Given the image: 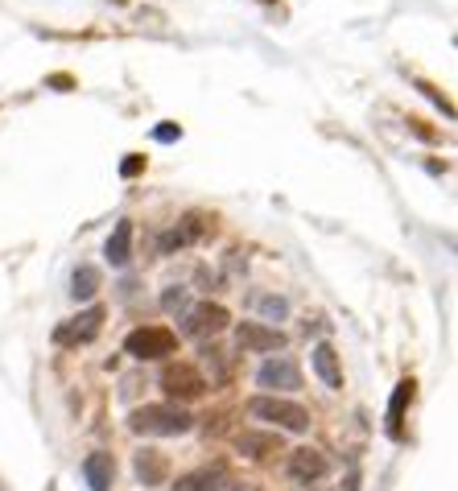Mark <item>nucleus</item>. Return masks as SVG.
I'll return each instance as SVG.
<instances>
[{"instance_id": "nucleus-1", "label": "nucleus", "mask_w": 458, "mask_h": 491, "mask_svg": "<svg viewBox=\"0 0 458 491\" xmlns=\"http://www.w3.org/2000/svg\"><path fill=\"white\" fill-rule=\"evenodd\" d=\"M190 426H194V417L182 405H141L128 417V429L149 434V438H178V434H190Z\"/></svg>"}, {"instance_id": "nucleus-2", "label": "nucleus", "mask_w": 458, "mask_h": 491, "mask_svg": "<svg viewBox=\"0 0 458 491\" xmlns=\"http://www.w3.org/2000/svg\"><path fill=\"white\" fill-rule=\"evenodd\" d=\"M248 413L261 421H273L277 429H289V434H305L310 429V413L297 401H285V396H252Z\"/></svg>"}, {"instance_id": "nucleus-3", "label": "nucleus", "mask_w": 458, "mask_h": 491, "mask_svg": "<svg viewBox=\"0 0 458 491\" xmlns=\"http://www.w3.org/2000/svg\"><path fill=\"white\" fill-rule=\"evenodd\" d=\"M124 351L133 359H165L178 351V335L170 331V326H136L133 335L124 339Z\"/></svg>"}, {"instance_id": "nucleus-4", "label": "nucleus", "mask_w": 458, "mask_h": 491, "mask_svg": "<svg viewBox=\"0 0 458 491\" xmlns=\"http://www.w3.org/2000/svg\"><path fill=\"white\" fill-rule=\"evenodd\" d=\"M162 388H165V396L170 401H198V396L207 393V376L198 372V367H190V364H170L162 372Z\"/></svg>"}, {"instance_id": "nucleus-5", "label": "nucleus", "mask_w": 458, "mask_h": 491, "mask_svg": "<svg viewBox=\"0 0 458 491\" xmlns=\"http://www.w3.org/2000/svg\"><path fill=\"white\" fill-rule=\"evenodd\" d=\"M256 385L269 388V393H297V388H302V367L289 356H273L269 364L256 372Z\"/></svg>"}, {"instance_id": "nucleus-6", "label": "nucleus", "mask_w": 458, "mask_h": 491, "mask_svg": "<svg viewBox=\"0 0 458 491\" xmlns=\"http://www.w3.org/2000/svg\"><path fill=\"white\" fill-rule=\"evenodd\" d=\"M99 326H104V306H91V310H83L79 318L63 322L55 331V343L58 347H79V343H91L99 335Z\"/></svg>"}, {"instance_id": "nucleus-7", "label": "nucleus", "mask_w": 458, "mask_h": 491, "mask_svg": "<svg viewBox=\"0 0 458 491\" xmlns=\"http://www.w3.org/2000/svg\"><path fill=\"white\" fill-rule=\"evenodd\" d=\"M186 326L182 331L186 335H198V339H207V335H219V331H227V322H232V314L224 310V306H215V302H203V306H194V310H186Z\"/></svg>"}, {"instance_id": "nucleus-8", "label": "nucleus", "mask_w": 458, "mask_h": 491, "mask_svg": "<svg viewBox=\"0 0 458 491\" xmlns=\"http://www.w3.org/2000/svg\"><path fill=\"white\" fill-rule=\"evenodd\" d=\"M235 343H240L244 351L264 356V351H281V347H285V335H281L277 326H264V322H240V326H235Z\"/></svg>"}, {"instance_id": "nucleus-9", "label": "nucleus", "mask_w": 458, "mask_h": 491, "mask_svg": "<svg viewBox=\"0 0 458 491\" xmlns=\"http://www.w3.org/2000/svg\"><path fill=\"white\" fill-rule=\"evenodd\" d=\"M326 471H331L326 455H318V450H310V446H302V450H294V455H289V479L302 483V487L326 479Z\"/></svg>"}, {"instance_id": "nucleus-10", "label": "nucleus", "mask_w": 458, "mask_h": 491, "mask_svg": "<svg viewBox=\"0 0 458 491\" xmlns=\"http://www.w3.org/2000/svg\"><path fill=\"white\" fill-rule=\"evenodd\" d=\"M211 232V224H207V215H186L178 227H170V232L162 235V244L157 248L162 252H174V248H190L194 240H203V235Z\"/></svg>"}, {"instance_id": "nucleus-11", "label": "nucleus", "mask_w": 458, "mask_h": 491, "mask_svg": "<svg viewBox=\"0 0 458 491\" xmlns=\"http://www.w3.org/2000/svg\"><path fill=\"white\" fill-rule=\"evenodd\" d=\"M235 450L248 458H269V455H281V434L277 429H244L235 438Z\"/></svg>"}, {"instance_id": "nucleus-12", "label": "nucleus", "mask_w": 458, "mask_h": 491, "mask_svg": "<svg viewBox=\"0 0 458 491\" xmlns=\"http://www.w3.org/2000/svg\"><path fill=\"white\" fill-rule=\"evenodd\" d=\"M224 479H227L224 466H198V471L178 475V483H174L170 491H219Z\"/></svg>"}, {"instance_id": "nucleus-13", "label": "nucleus", "mask_w": 458, "mask_h": 491, "mask_svg": "<svg viewBox=\"0 0 458 491\" xmlns=\"http://www.w3.org/2000/svg\"><path fill=\"white\" fill-rule=\"evenodd\" d=\"M83 479H87L91 491H108L112 479H116V463H112V455H87L83 458Z\"/></svg>"}, {"instance_id": "nucleus-14", "label": "nucleus", "mask_w": 458, "mask_h": 491, "mask_svg": "<svg viewBox=\"0 0 458 491\" xmlns=\"http://www.w3.org/2000/svg\"><path fill=\"white\" fill-rule=\"evenodd\" d=\"M165 475H170V463H165L162 450H141V455H136V479H141L144 487H162Z\"/></svg>"}, {"instance_id": "nucleus-15", "label": "nucleus", "mask_w": 458, "mask_h": 491, "mask_svg": "<svg viewBox=\"0 0 458 491\" xmlns=\"http://www.w3.org/2000/svg\"><path fill=\"white\" fill-rule=\"evenodd\" d=\"M104 256H108L112 268H124L128 260H133V224H128V219H120L116 232L108 235V248H104Z\"/></svg>"}, {"instance_id": "nucleus-16", "label": "nucleus", "mask_w": 458, "mask_h": 491, "mask_svg": "<svg viewBox=\"0 0 458 491\" xmlns=\"http://www.w3.org/2000/svg\"><path fill=\"white\" fill-rule=\"evenodd\" d=\"M314 372L323 376L326 388H343V367H339V356H334L331 343H318L314 347Z\"/></svg>"}, {"instance_id": "nucleus-17", "label": "nucleus", "mask_w": 458, "mask_h": 491, "mask_svg": "<svg viewBox=\"0 0 458 491\" xmlns=\"http://www.w3.org/2000/svg\"><path fill=\"white\" fill-rule=\"evenodd\" d=\"M413 401V380H401L393 393V405H388V434L401 438V417H404V405Z\"/></svg>"}, {"instance_id": "nucleus-18", "label": "nucleus", "mask_w": 458, "mask_h": 491, "mask_svg": "<svg viewBox=\"0 0 458 491\" xmlns=\"http://www.w3.org/2000/svg\"><path fill=\"white\" fill-rule=\"evenodd\" d=\"M71 294H75V302H91V297L99 294V273H95V268H91V265H79V268H75Z\"/></svg>"}, {"instance_id": "nucleus-19", "label": "nucleus", "mask_w": 458, "mask_h": 491, "mask_svg": "<svg viewBox=\"0 0 458 491\" xmlns=\"http://www.w3.org/2000/svg\"><path fill=\"white\" fill-rule=\"evenodd\" d=\"M256 302H261V310L269 314V318H285V314H289L285 297H273V294H264V297H256Z\"/></svg>"}, {"instance_id": "nucleus-20", "label": "nucleus", "mask_w": 458, "mask_h": 491, "mask_svg": "<svg viewBox=\"0 0 458 491\" xmlns=\"http://www.w3.org/2000/svg\"><path fill=\"white\" fill-rule=\"evenodd\" d=\"M162 302H165V310H178L182 314V310H186V289H170Z\"/></svg>"}, {"instance_id": "nucleus-21", "label": "nucleus", "mask_w": 458, "mask_h": 491, "mask_svg": "<svg viewBox=\"0 0 458 491\" xmlns=\"http://www.w3.org/2000/svg\"><path fill=\"white\" fill-rule=\"evenodd\" d=\"M141 170H144V157H136V153L124 161V165H120V174H124V178H136Z\"/></svg>"}, {"instance_id": "nucleus-22", "label": "nucleus", "mask_w": 458, "mask_h": 491, "mask_svg": "<svg viewBox=\"0 0 458 491\" xmlns=\"http://www.w3.org/2000/svg\"><path fill=\"white\" fill-rule=\"evenodd\" d=\"M157 141H178V125H165V128H157Z\"/></svg>"}, {"instance_id": "nucleus-23", "label": "nucleus", "mask_w": 458, "mask_h": 491, "mask_svg": "<svg viewBox=\"0 0 458 491\" xmlns=\"http://www.w3.org/2000/svg\"><path fill=\"white\" fill-rule=\"evenodd\" d=\"M227 491H261V487H252V483H235V487H227Z\"/></svg>"}]
</instances>
